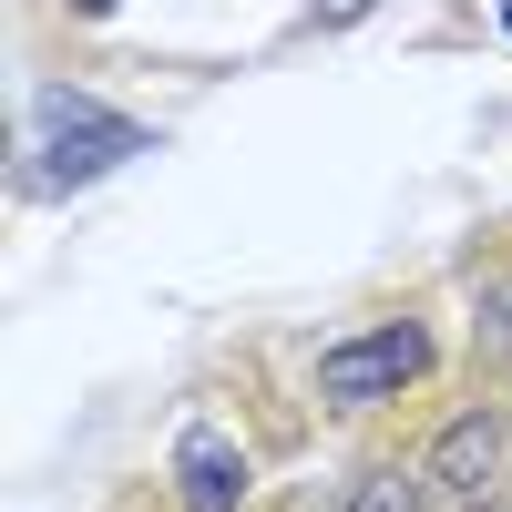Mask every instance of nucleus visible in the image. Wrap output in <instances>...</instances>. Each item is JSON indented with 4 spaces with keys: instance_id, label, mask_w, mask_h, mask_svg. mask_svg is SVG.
Here are the masks:
<instances>
[{
    "instance_id": "nucleus-1",
    "label": "nucleus",
    "mask_w": 512,
    "mask_h": 512,
    "mask_svg": "<svg viewBox=\"0 0 512 512\" xmlns=\"http://www.w3.org/2000/svg\"><path fill=\"white\" fill-rule=\"evenodd\" d=\"M154 154V134L134 113H113L93 93H41L31 103V185L41 195H72V185H103L113 164H134Z\"/></svg>"
},
{
    "instance_id": "nucleus-7",
    "label": "nucleus",
    "mask_w": 512,
    "mask_h": 512,
    "mask_svg": "<svg viewBox=\"0 0 512 512\" xmlns=\"http://www.w3.org/2000/svg\"><path fill=\"white\" fill-rule=\"evenodd\" d=\"M369 11H379V0H318L308 21H318V31H349V21H369Z\"/></svg>"
},
{
    "instance_id": "nucleus-2",
    "label": "nucleus",
    "mask_w": 512,
    "mask_h": 512,
    "mask_svg": "<svg viewBox=\"0 0 512 512\" xmlns=\"http://www.w3.org/2000/svg\"><path fill=\"white\" fill-rule=\"evenodd\" d=\"M420 369H431V328L420 318H379L359 338H338V349H318V400L328 410H379V400H400Z\"/></svg>"
},
{
    "instance_id": "nucleus-6",
    "label": "nucleus",
    "mask_w": 512,
    "mask_h": 512,
    "mask_svg": "<svg viewBox=\"0 0 512 512\" xmlns=\"http://www.w3.org/2000/svg\"><path fill=\"white\" fill-rule=\"evenodd\" d=\"M482 349H492V359H512V277H492V287H482Z\"/></svg>"
},
{
    "instance_id": "nucleus-3",
    "label": "nucleus",
    "mask_w": 512,
    "mask_h": 512,
    "mask_svg": "<svg viewBox=\"0 0 512 512\" xmlns=\"http://www.w3.org/2000/svg\"><path fill=\"white\" fill-rule=\"evenodd\" d=\"M492 482H502V410L472 400V410L431 441V492H441V502H482Z\"/></svg>"
},
{
    "instance_id": "nucleus-9",
    "label": "nucleus",
    "mask_w": 512,
    "mask_h": 512,
    "mask_svg": "<svg viewBox=\"0 0 512 512\" xmlns=\"http://www.w3.org/2000/svg\"><path fill=\"white\" fill-rule=\"evenodd\" d=\"M502 41H512V0H502Z\"/></svg>"
},
{
    "instance_id": "nucleus-5",
    "label": "nucleus",
    "mask_w": 512,
    "mask_h": 512,
    "mask_svg": "<svg viewBox=\"0 0 512 512\" xmlns=\"http://www.w3.org/2000/svg\"><path fill=\"white\" fill-rule=\"evenodd\" d=\"M420 502H431V472H410V461H369L338 512H420Z\"/></svg>"
},
{
    "instance_id": "nucleus-4",
    "label": "nucleus",
    "mask_w": 512,
    "mask_h": 512,
    "mask_svg": "<svg viewBox=\"0 0 512 512\" xmlns=\"http://www.w3.org/2000/svg\"><path fill=\"white\" fill-rule=\"evenodd\" d=\"M175 502L185 512H236L246 502V451L216 431V420H195V431L175 441Z\"/></svg>"
},
{
    "instance_id": "nucleus-8",
    "label": "nucleus",
    "mask_w": 512,
    "mask_h": 512,
    "mask_svg": "<svg viewBox=\"0 0 512 512\" xmlns=\"http://www.w3.org/2000/svg\"><path fill=\"white\" fill-rule=\"evenodd\" d=\"M72 11H93V21H103V11H123V0H72Z\"/></svg>"
}]
</instances>
